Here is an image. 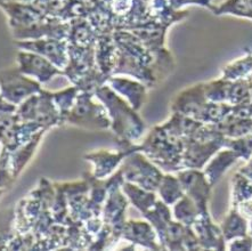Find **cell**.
Here are the masks:
<instances>
[{"mask_svg": "<svg viewBox=\"0 0 252 251\" xmlns=\"http://www.w3.org/2000/svg\"><path fill=\"white\" fill-rule=\"evenodd\" d=\"M93 94L105 106L111 120V130L118 136L119 142L128 144L143 135L145 126L136 110L110 86H100Z\"/></svg>", "mask_w": 252, "mask_h": 251, "instance_id": "cell-1", "label": "cell"}, {"mask_svg": "<svg viewBox=\"0 0 252 251\" xmlns=\"http://www.w3.org/2000/svg\"><path fill=\"white\" fill-rule=\"evenodd\" d=\"M15 114L22 123H37L49 129L61 125L60 111L53 98V93L40 91L17 106Z\"/></svg>", "mask_w": 252, "mask_h": 251, "instance_id": "cell-2", "label": "cell"}, {"mask_svg": "<svg viewBox=\"0 0 252 251\" xmlns=\"http://www.w3.org/2000/svg\"><path fill=\"white\" fill-rule=\"evenodd\" d=\"M65 123L86 129H111V120L105 106L93 100L92 93L81 91L67 114Z\"/></svg>", "mask_w": 252, "mask_h": 251, "instance_id": "cell-3", "label": "cell"}, {"mask_svg": "<svg viewBox=\"0 0 252 251\" xmlns=\"http://www.w3.org/2000/svg\"><path fill=\"white\" fill-rule=\"evenodd\" d=\"M120 169L126 182L152 192H157L163 177V174L142 153H139L138 150L132 151L125 157Z\"/></svg>", "mask_w": 252, "mask_h": 251, "instance_id": "cell-4", "label": "cell"}, {"mask_svg": "<svg viewBox=\"0 0 252 251\" xmlns=\"http://www.w3.org/2000/svg\"><path fill=\"white\" fill-rule=\"evenodd\" d=\"M40 91V82L25 77L20 70L0 72V95L17 106Z\"/></svg>", "mask_w": 252, "mask_h": 251, "instance_id": "cell-5", "label": "cell"}, {"mask_svg": "<svg viewBox=\"0 0 252 251\" xmlns=\"http://www.w3.org/2000/svg\"><path fill=\"white\" fill-rule=\"evenodd\" d=\"M177 177L185 194L196 203L201 214H209L208 201L212 186L203 171H200L197 168H187L186 170L179 171Z\"/></svg>", "mask_w": 252, "mask_h": 251, "instance_id": "cell-6", "label": "cell"}, {"mask_svg": "<svg viewBox=\"0 0 252 251\" xmlns=\"http://www.w3.org/2000/svg\"><path fill=\"white\" fill-rule=\"evenodd\" d=\"M135 150H137V146H130L129 149H125L119 152L99 151L96 153L87 154L85 159L91 161L94 164L93 175L96 178L105 179L109 178V176L117 169V167L125 160V157Z\"/></svg>", "mask_w": 252, "mask_h": 251, "instance_id": "cell-7", "label": "cell"}, {"mask_svg": "<svg viewBox=\"0 0 252 251\" xmlns=\"http://www.w3.org/2000/svg\"><path fill=\"white\" fill-rule=\"evenodd\" d=\"M121 238L135 245L145 247L149 249H160L158 245V234L149 220H129L125 223Z\"/></svg>", "mask_w": 252, "mask_h": 251, "instance_id": "cell-8", "label": "cell"}, {"mask_svg": "<svg viewBox=\"0 0 252 251\" xmlns=\"http://www.w3.org/2000/svg\"><path fill=\"white\" fill-rule=\"evenodd\" d=\"M20 67L19 70L25 75H31L37 79L40 84L48 82L56 74H63L56 66L38 55H29V54H20L19 55Z\"/></svg>", "mask_w": 252, "mask_h": 251, "instance_id": "cell-9", "label": "cell"}, {"mask_svg": "<svg viewBox=\"0 0 252 251\" xmlns=\"http://www.w3.org/2000/svg\"><path fill=\"white\" fill-rule=\"evenodd\" d=\"M199 240L201 248L206 249H224L225 239L222 235L220 226L212 223L209 214L201 215L195 223L192 225Z\"/></svg>", "mask_w": 252, "mask_h": 251, "instance_id": "cell-10", "label": "cell"}, {"mask_svg": "<svg viewBox=\"0 0 252 251\" xmlns=\"http://www.w3.org/2000/svg\"><path fill=\"white\" fill-rule=\"evenodd\" d=\"M206 97V93L203 92V87H194L189 91L182 93L174 103L175 113L183 114L185 117L197 118L202 114V111L206 106L203 98Z\"/></svg>", "mask_w": 252, "mask_h": 251, "instance_id": "cell-11", "label": "cell"}, {"mask_svg": "<svg viewBox=\"0 0 252 251\" xmlns=\"http://www.w3.org/2000/svg\"><path fill=\"white\" fill-rule=\"evenodd\" d=\"M110 87L115 93L127 99V102L137 111L142 107L146 97V87L137 81L129 80L126 78H111L109 79Z\"/></svg>", "mask_w": 252, "mask_h": 251, "instance_id": "cell-12", "label": "cell"}, {"mask_svg": "<svg viewBox=\"0 0 252 251\" xmlns=\"http://www.w3.org/2000/svg\"><path fill=\"white\" fill-rule=\"evenodd\" d=\"M237 159H240V157L234 150L220 151L212 157L203 171L211 186L217 184L222 175L229 169L230 166L236 162Z\"/></svg>", "mask_w": 252, "mask_h": 251, "instance_id": "cell-13", "label": "cell"}, {"mask_svg": "<svg viewBox=\"0 0 252 251\" xmlns=\"http://www.w3.org/2000/svg\"><path fill=\"white\" fill-rule=\"evenodd\" d=\"M220 229L225 241L228 242L249 234V223L236 208H233L225 216L220 225Z\"/></svg>", "mask_w": 252, "mask_h": 251, "instance_id": "cell-14", "label": "cell"}, {"mask_svg": "<svg viewBox=\"0 0 252 251\" xmlns=\"http://www.w3.org/2000/svg\"><path fill=\"white\" fill-rule=\"evenodd\" d=\"M121 188L132 206L137 208L142 215L149 211L158 201L156 192L149 191V189L140 188V186L132 184V183L125 181L124 184L121 185Z\"/></svg>", "mask_w": 252, "mask_h": 251, "instance_id": "cell-15", "label": "cell"}, {"mask_svg": "<svg viewBox=\"0 0 252 251\" xmlns=\"http://www.w3.org/2000/svg\"><path fill=\"white\" fill-rule=\"evenodd\" d=\"M201 215L202 214L196 203L186 194L179 199L172 208V216L175 220L186 226H192Z\"/></svg>", "mask_w": 252, "mask_h": 251, "instance_id": "cell-16", "label": "cell"}, {"mask_svg": "<svg viewBox=\"0 0 252 251\" xmlns=\"http://www.w3.org/2000/svg\"><path fill=\"white\" fill-rule=\"evenodd\" d=\"M157 192L160 199L168 206H174L179 199L185 195L178 177L172 175H163Z\"/></svg>", "mask_w": 252, "mask_h": 251, "instance_id": "cell-17", "label": "cell"}, {"mask_svg": "<svg viewBox=\"0 0 252 251\" xmlns=\"http://www.w3.org/2000/svg\"><path fill=\"white\" fill-rule=\"evenodd\" d=\"M79 91H80V88H78L77 86L75 87L73 86V87L64 89V91L53 93L54 102H55L57 109L60 111L61 124L65 123L67 114H69L70 110L73 106L75 98H77L79 94Z\"/></svg>", "mask_w": 252, "mask_h": 251, "instance_id": "cell-18", "label": "cell"}, {"mask_svg": "<svg viewBox=\"0 0 252 251\" xmlns=\"http://www.w3.org/2000/svg\"><path fill=\"white\" fill-rule=\"evenodd\" d=\"M233 199L236 204L252 198V181L243 173L235 175L233 179Z\"/></svg>", "mask_w": 252, "mask_h": 251, "instance_id": "cell-19", "label": "cell"}, {"mask_svg": "<svg viewBox=\"0 0 252 251\" xmlns=\"http://www.w3.org/2000/svg\"><path fill=\"white\" fill-rule=\"evenodd\" d=\"M227 249L229 250H252V238L248 234L241 238L228 241Z\"/></svg>", "mask_w": 252, "mask_h": 251, "instance_id": "cell-20", "label": "cell"}, {"mask_svg": "<svg viewBox=\"0 0 252 251\" xmlns=\"http://www.w3.org/2000/svg\"><path fill=\"white\" fill-rule=\"evenodd\" d=\"M17 110V105L15 104L8 102L0 95V118L9 116V114H14Z\"/></svg>", "mask_w": 252, "mask_h": 251, "instance_id": "cell-21", "label": "cell"}, {"mask_svg": "<svg viewBox=\"0 0 252 251\" xmlns=\"http://www.w3.org/2000/svg\"><path fill=\"white\" fill-rule=\"evenodd\" d=\"M249 235L252 238V220H251V221L249 223Z\"/></svg>", "mask_w": 252, "mask_h": 251, "instance_id": "cell-22", "label": "cell"}]
</instances>
